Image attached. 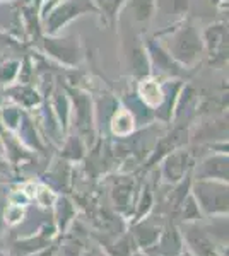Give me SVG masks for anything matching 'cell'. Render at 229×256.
<instances>
[{
  "label": "cell",
  "instance_id": "obj_1",
  "mask_svg": "<svg viewBox=\"0 0 229 256\" xmlns=\"http://www.w3.org/2000/svg\"><path fill=\"white\" fill-rule=\"evenodd\" d=\"M166 41L169 56L183 65H193L202 56L203 41L191 22H183L180 28L169 32Z\"/></svg>",
  "mask_w": 229,
  "mask_h": 256
},
{
  "label": "cell",
  "instance_id": "obj_7",
  "mask_svg": "<svg viewBox=\"0 0 229 256\" xmlns=\"http://www.w3.org/2000/svg\"><path fill=\"white\" fill-rule=\"evenodd\" d=\"M203 169H205L207 176H215V178H227V159L224 158H212L203 162Z\"/></svg>",
  "mask_w": 229,
  "mask_h": 256
},
{
  "label": "cell",
  "instance_id": "obj_4",
  "mask_svg": "<svg viewBox=\"0 0 229 256\" xmlns=\"http://www.w3.org/2000/svg\"><path fill=\"white\" fill-rule=\"evenodd\" d=\"M205 43L214 56H220L222 60L227 58L224 56V52H227V30L224 24L209 26V30L205 31Z\"/></svg>",
  "mask_w": 229,
  "mask_h": 256
},
{
  "label": "cell",
  "instance_id": "obj_5",
  "mask_svg": "<svg viewBox=\"0 0 229 256\" xmlns=\"http://www.w3.org/2000/svg\"><path fill=\"white\" fill-rule=\"evenodd\" d=\"M93 4L96 6L98 12H103L101 16L105 18V22L115 24L118 10L125 4V0H93Z\"/></svg>",
  "mask_w": 229,
  "mask_h": 256
},
{
  "label": "cell",
  "instance_id": "obj_6",
  "mask_svg": "<svg viewBox=\"0 0 229 256\" xmlns=\"http://www.w3.org/2000/svg\"><path fill=\"white\" fill-rule=\"evenodd\" d=\"M130 9L134 18L140 22H147L154 18L156 12V2L154 0H130Z\"/></svg>",
  "mask_w": 229,
  "mask_h": 256
},
{
  "label": "cell",
  "instance_id": "obj_3",
  "mask_svg": "<svg viewBox=\"0 0 229 256\" xmlns=\"http://www.w3.org/2000/svg\"><path fill=\"white\" fill-rule=\"evenodd\" d=\"M45 50L65 65H77L82 58L81 44L76 36L72 38H45Z\"/></svg>",
  "mask_w": 229,
  "mask_h": 256
},
{
  "label": "cell",
  "instance_id": "obj_2",
  "mask_svg": "<svg viewBox=\"0 0 229 256\" xmlns=\"http://www.w3.org/2000/svg\"><path fill=\"white\" fill-rule=\"evenodd\" d=\"M84 12H98L93 0H69L64 2L62 6H58L55 10L52 12V16L47 19V31L50 34H55L62 26L72 20L77 16L84 14Z\"/></svg>",
  "mask_w": 229,
  "mask_h": 256
}]
</instances>
